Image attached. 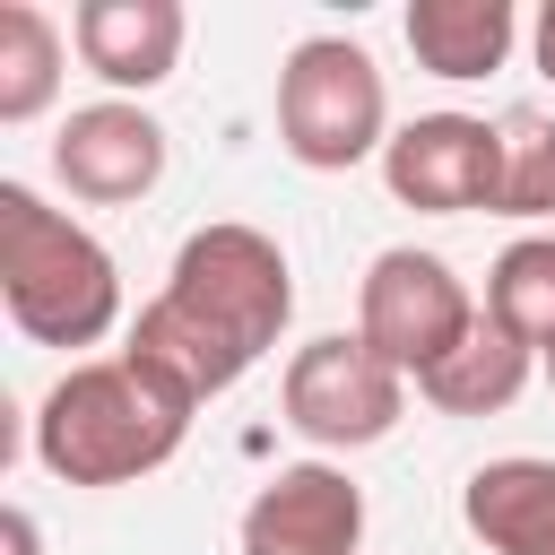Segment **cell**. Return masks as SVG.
<instances>
[{
  "label": "cell",
  "mask_w": 555,
  "mask_h": 555,
  "mask_svg": "<svg viewBox=\"0 0 555 555\" xmlns=\"http://www.w3.org/2000/svg\"><path fill=\"white\" fill-rule=\"evenodd\" d=\"M286 321H295V269H286L278 234L217 217V225L182 234L165 286H156V295L139 304V321H130V356H139L147 373H165V382L199 408V399L234 390V382L278 347Z\"/></svg>",
  "instance_id": "cell-1"
},
{
  "label": "cell",
  "mask_w": 555,
  "mask_h": 555,
  "mask_svg": "<svg viewBox=\"0 0 555 555\" xmlns=\"http://www.w3.org/2000/svg\"><path fill=\"white\" fill-rule=\"evenodd\" d=\"M191 434V399L147 373L130 347L69 364L35 408V460L61 486H139L156 477Z\"/></svg>",
  "instance_id": "cell-2"
},
{
  "label": "cell",
  "mask_w": 555,
  "mask_h": 555,
  "mask_svg": "<svg viewBox=\"0 0 555 555\" xmlns=\"http://www.w3.org/2000/svg\"><path fill=\"white\" fill-rule=\"evenodd\" d=\"M0 304L35 347H95L121 321V269L78 217L0 182Z\"/></svg>",
  "instance_id": "cell-3"
},
{
  "label": "cell",
  "mask_w": 555,
  "mask_h": 555,
  "mask_svg": "<svg viewBox=\"0 0 555 555\" xmlns=\"http://www.w3.org/2000/svg\"><path fill=\"white\" fill-rule=\"evenodd\" d=\"M278 147L304 173H347L390 147V87L364 43L304 35L278 69Z\"/></svg>",
  "instance_id": "cell-4"
},
{
  "label": "cell",
  "mask_w": 555,
  "mask_h": 555,
  "mask_svg": "<svg viewBox=\"0 0 555 555\" xmlns=\"http://www.w3.org/2000/svg\"><path fill=\"white\" fill-rule=\"evenodd\" d=\"M477 295L460 286V269L442 260V251H416V243H399V251H382L373 269H364V286H356V338L390 364V373H408V382H425L468 330H477Z\"/></svg>",
  "instance_id": "cell-5"
},
{
  "label": "cell",
  "mask_w": 555,
  "mask_h": 555,
  "mask_svg": "<svg viewBox=\"0 0 555 555\" xmlns=\"http://www.w3.org/2000/svg\"><path fill=\"white\" fill-rule=\"evenodd\" d=\"M278 408H286V425H295L304 442H321V451H364V442H382V434L408 416V373H390L364 338L330 330V338L295 347V364H286V382H278Z\"/></svg>",
  "instance_id": "cell-6"
},
{
  "label": "cell",
  "mask_w": 555,
  "mask_h": 555,
  "mask_svg": "<svg viewBox=\"0 0 555 555\" xmlns=\"http://www.w3.org/2000/svg\"><path fill=\"white\" fill-rule=\"evenodd\" d=\"M494 121L477 113H416L390 130L382 147V182L399 208H425V217H468L486 208L494 217Z\"/></svg>",
  "instance_id": "cell-7"
},
{
  "label": "cell",
  "mask_w": 555,
  "mask_h": 555,
  "mask_svg": "<svg viewBox=\"0 0 555 555\" xmlns=\"http://www.w3.org/2000/svg\"><path fill=\"white\" fill-rule=\"evenodd\" d=\"M52 173L69 199L87 208H130L165 182V121L130 95H104V104H78L52 139Z\"/></svg>",
  "instance_id": "cell-8"
},
{
  "label": "cell",
  "mask_w": 555,
  "mask_h": 555,
  "mask_svg": "<svg viewBox=\"0 0 555 555\" xmlns=\"http://www.w3.org/2000/svg\"><path fill=\"white\" fill-rule=\"evenodd\" d=\"M364 546V486L338 460H286L243 503V555H356Z\"/></svg>",
  "instance_id": "cell-9"
},
{
  "label": "cell",
  "mask_w": 555,
  "mask_h": 555,
  "mask_svg": "<svg viewBox=\"0 0 555 555\" xmlns=\"http://www.w3.org/2000/svg\"><path fill=\"white\" fill-rule=\"evenodd\" d=\"M182 35H191L182 0H78V9H69V43H78V61H87L113 95L165 87L173 61H182Z\"/></svg>",
  "instance_id": "cell-10"
},
{
  "label": "cell",
  "mask_w": 555,
  "mask_h": 555,
  "mask_svg": "<svg viewBox=\"0 0 555 555\" xmlns=\"http://www.w3.org/2000/svg\"><path fill=\"white\" fill-rule=\"evenodd\" d=\"M529 373H538V356H529L512 330H494V321L477 312V330L416 382V399L442 408V416H503V408L529 390Z\"/></svg>",
  "instance_id": "cell-11"
},
{
  "label": "cell",
  "mask_w": 555,
  "mask_h": 555,
  "mask_svg": "<svg viewBox=\"0 0 555 555\" xmlns=\"http://www.w3.org/2000/svg\"><path fill=\"white\" fill-rule=\"evenodd\" d=\"M512 35H520L512 0H416L408 9V52L434 78H486V69H503Z\"/></svg>",
  "instance_id": "cell-12"
},
{
  "label": "cell",
  "mask_w": 555,
  "mask_h": 555,
  "mask_svg": "<svg viewBox=\"0 0 555 555\" xmlns=\"http://www.w3.org/2000/svg\"><path fill=\"white\" fill-rule=\"evenodd\" d=\"M486 321L512 330L538 364L555 356V234H520L486 269Z\"/></svg>",
  "instance_id": "cell-13"
},
{
  "label": "cell",
  "mask_w": 555,
  "mask_h": 555,
  "mask_svg": "<svg viewBox=\"0 0 555 555\" xmlns=\"http://www.w3.org/2000/svg\"><path fill=\"white\" fill-rule=\"evenodd\" d=\"M61 26L35 9V0H0V121H35L52 95H61Z\"/></svg>",
  "instance_id": "cell-14"
},
{
  "label": "cell",
  "mask_w": 555,
  "mask_h": 555,
  "mask_svg": "<svg viewBox=\"0 0 555 555\" xmlns=\"http://www.w3.org/2000/svg\"><path fill=\"white\" fill-rule=\"evenodd\" d=\"M494 217H555V121L503 113L494 121Z\"/></svg>",
  "instance_id": "cell-15"
},
{
  "label": "cell",
  "mask_w": 555,
  "mask_h": 555,
  "mask_svg": "<svg viewBox=\"0 0 555 555\" xmlns=\"http://www.w3.org/2000/svg\"><path fill=\"white\" fill-rule=\"evenodd\" d=\"M0 529H9V555H43V538H35V512H26V503H9V512H0Z\"/></svg>",
  "instance_id": "cell-16"
},
{
  "label": "cell",
  "mask_w": 555,
  "mask_h": 555,
  "mask_svg": "<svg viewBox=\"0 0 555 555\" xmlns=\"http://www.w3.org/2000/svg\"><path fill=\"white\" fill-rule=\"evenodd\" d=\"M529 43H538V78L555 87V0L538 9V26H529Z\"/></svg>",
  "instance_id": "cell-17"
},
{
  "label": "cell",
  "mask_w": 555,
  "mask_h": 555,
  "mask_svg": "<svg viewBox=\"0 0 555 555\" xmlns=\"http://www.w3.org/2000/svg\"><path fill=\"white\" fill-rule=\"evenodd\" d=\"M538 555H555V538H546V546H538Z\"/></svg>",
  "instance_id": "cell-18"
},
{
  "label": "cell",
  "mask_w": 555,
  "mask_h": 555,
  "mask_svg": "<svg viewBox=\"0 0 555 555\" xmlns=\"http://www.w3.org/2000/svg\"><path fill=\"white\" fill-rule=\"evenodd\" d=\"M546 382H555V356H546Z\"/></svg>",
  "instance_id": "cell-19"
}]
</instances>
